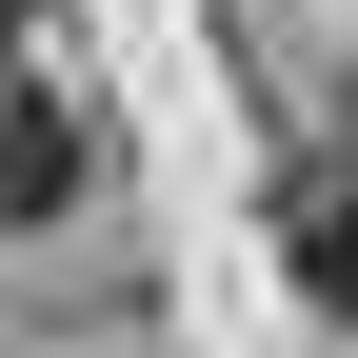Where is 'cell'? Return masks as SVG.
<instances>
[{
    "label": "cell",
    "instance_id": "1",
    "mask_svg": "<svg viewBox=\"0 0 358 358\" xmlns=\"http://www.w3.org/2000/svg\"><path fill=\"white\" fill-rule=\"evenodd\" d=\"M60 199H80V120H40L0 80V219H60Z\"/></svg>",
    "mask_w": 358,
    "mask_h": 358
},
{
    "label": "cell",
    "instance_id": "2",
    "mask_svg": "<svg viewBox=\"0 0 358 358\" xmlns=\"http://www.w3.org/2000/svg\"><path fill=\"white\" fill-rule=\"evenodd\" d=\"M299 239H319V299H338V338H358V199H319Z\"/></svg>",
    "mask_w": 358,
    "mask_h": 358
},
{
    "label": "cell",
    "instance_id": "3",
    "mask_svg": "<svg viewBox=\"0 0 358 358\" xmlns=\"http://www.w3.org/2000/svg\"><path fill=\"white\" fill-rule=\"evenodd\" d=\"M0 20H40V0H0Z\"/></svg>",
    "mask_w": 358,
    "mask_h": 358
}]
</instances>
